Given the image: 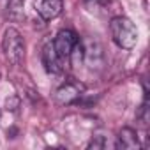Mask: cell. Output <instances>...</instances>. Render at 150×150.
<instances>
[{
    "label": "cell",
    "mask_w": 150,
    "mask_h": 150,
    "mask_svg": "<svg viewBox=\"0 0 150 150\" xmlns=\"http://www.w3.org/2000/svg\"><path fill=\"white\" fill-rule=\"evenodd\" d=\"M41 60H42V65L46 69V72L50 74H60L64 71V58L57 53L55 46H53V41H46L44 46H42V51H41Z\"/></svg>",
    "instance_id": "3"
},
{
    "label": "cell",
    "mask_w": 150,
    "mask_h": 150,
    "mask_svg": "<svg viewBox=\"0 0 150 150\" xmlns=\"http://www.w3.org/2000/svg\"><path fill=\"white\" fill-rule=\"evenodd\" d=\"M85 58H87V62L90 64V67H94V65H99L101 62H103V51H101V46L97 44V42H88V46L85 48Z\"/></svg>",
    "instance_id": "8"
},
{
    "label": "cell",
    "mask_w": 150,
    "mask_h": 150,
    "mask_svg": "<svg viewBox=\"0 0 150 150\" xmlns=\"http://www.w3.org/2000/svg\"><path fill=\"white\" fill-rule=\"evenodd\" d=\"M78 41H80V39H78L76 32H72V30H69V28H64V30H60V32L57 34V37L53 39V46H55L57 53L65 60V58H69V55H71L74 44H76Z\"/></svg>",
    "instance_id": "4"
},
{
    "label": "cell",
    "mask_w": 150,
    "mask_h": 150,
    "mask_svg": "<svg viewBox=\"0 0 150 150\" xmlns=\"http://www.w3.org/2000/svg\"><path fill=\"white\" fill-rule=\"evenodd\" d=\"M69 60H71V65H72V67L81 65V62L85 60V46H83L80 41L74 44V48H72V51H71V55H69Z\"/></svg>",
    "instance_id": "10"
},
{
    "label": "cell",
    "mask_w": 150,
    "mask_h": 150,
    "mask_svg": "<svg viewBox=\"0 0 150 150\" xmlns=\"http://www.w3.org/2000/svg\"><path fill=\"white\" fill-rule=\"evenodd\" d=\"M110 32H111L113 42L122 50H132L138 42V28L125 16L113 18L110 23Z\"/></svg>",
    "instance_id": "1"
},
{
    "label": "cell",
    "mask_w": 150,
    "mask_h": 150,
    "mask_svg": "<svg viewBox=\"0 0 150 150\" xmlns=\"http://www.w3.org/2000/svg\"><path fill=\"white\" fill-rule=\"evenodd\" d=\"M0 115H2V111H0Z\"/></svg>",
    "instance_id": "13"
},
{
    "label": "cell",
    "mask_w": 150,
    "mask_h": 150,
    "mask_svg": "<svg viewBox=\"0 0 150 150\" xmlns=\"http://www.w3.org/2000/svg\"><path fill=\"white\" fill-rule=\"evenodd\" d=\"M23 6H25V0H9L7 2V14L13 21H20L25 18Z\"/></svg>",
    "instance_id": "9"
},
{
    "label": "cell",
    "mask_w": 150,
    "mask_h": 150,
    "mask_svg": "<svg viewBox=\"0 0 150 150\" xmlns=\"http://www.w3.org/2000/svg\"><path fill=\"white\" fill-rule=\"evenodd\" d=\"M18 106H20V97H16V96H14V97H9V99L6 101V108L11 110V111H14Z\"/></svg>",
    "instance_id": "12"
},
{
    "label": "cell",
    "mask_w": 150,
    "mask_h": 150,
    "mask_svg": "<svg viewBox=\"0 0 150 150\" xmlns=\"http://www.w3.org/2000/svg\"><path fill=\"white\" fill-rule=\"evenodd\" d=\"M104 146H106V143H104L103 136H96V138L88 143V148H104Z\"/></svg>",
    "instance_id": "11"
},
{
    "label": "cell",
    "mask_w": 150,
    "mask_h": 150,
    "mask_svg": "<svg viewBox=\"0 0 150 150\" xmlns=\"http://www.w3.org/2000/svg\"><path fill=\"white\" fill-rule=\"evenodd\" d=\"M2 51L13 65H20L25 60V39L21 37V34L14 27H9L4 32Z\"/></svg>",
    "instance_id": "2"
},
{
    "label": "cell",
    "mask_w": 150,
    "mask_h": 150,
    "mask_svg": "<svg viewBox=\"0 0 150 150\" xmlns=\"http://www.w3.org/2000/svg\"><path fill=\"white\" fill-rule=\"evenodd\" d=\"M62 9H64V4L62 0H42L37 7V13L42 20L50 21V20H55L62 14Z\"/></svg>",
    "instance_id": "6"
},
{
    "label": "cell",
    "mask_w": 150,
    "mask_h": 150,
    "mask_svg": "<svg viewBox=\"0 0 150 150\" xmlns=\"http://www.w3.org/2000/svg\"><path fill=\"white\" fill-rule=\"evenodd\" d=\"M118 148H125V150H132V148H139V141H138V134L134 129L131 127H124L118 132Z\"/></svg>",
    "instance_id": "7"
},
{
    "label": "cell",
    "mask_w": 150,
    "mask_h": 150,
    "mask_svg": "<svg viewBox=\"0 0 150 150\" xmlns=\"http://www.w3.org/2000/svg\"><path fill=\"white\" fill-rule=\"evenodd\" d=\"M81 90H83L81 85H76V83L69 81V83H64L62 87L57 88V92H55V99H57L58 104L67 106V104L76 103V101L81 97Z\"/></svg>",
    "instance_id": "5"
}]
</instances>
